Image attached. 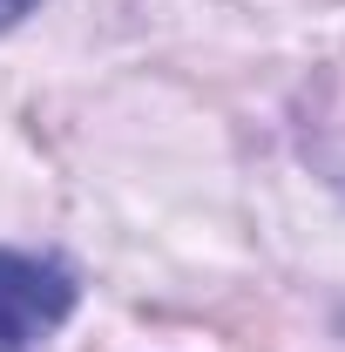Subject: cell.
Segmentation results:
<instances>
[{
    "mask_svg": "<svg viewBox=\"0 0 345 352\" xmlns=\"http://www.w3.org/2000/svg\"><path fill=\"white\" fill-rule=\"evenodd\" d=\"M34 7H41V0H0V34H7V28H14V21H27V14H34Z\"/></svg>",
    "mask_w": 345,
    "mask_h": 352,
    "instance_id": "obj_2",
    "label": "cell"
},
{
    "mask_svg": "<svg viewBox=\"0 0 345 352\" xmlns=\"http://www.w3.org/2000/svg\"><path fill=\"white\" fill-rule=\"evenodd\" d=\"M82 298L75 271L41 251H0V352H34Z\"/></svg>",
    "mask_w": 345,
    "mask_h": 352,
    "instance_id": "obj_1",
    "label": "cell"
}]
</instances>
